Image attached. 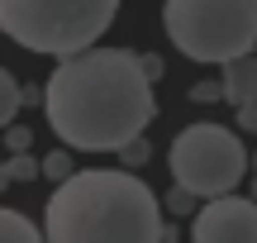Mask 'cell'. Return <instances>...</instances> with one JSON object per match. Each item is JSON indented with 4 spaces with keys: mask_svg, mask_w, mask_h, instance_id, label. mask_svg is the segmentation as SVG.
<instances>
[{
    "mask_svg": "<svg viewBox=\"0 0 257 243\" xmlns=\"http://www.w3.org/2000/svg\"><path fill=\"white\" fill-rule=\"evenodd\" d=\"M43 114L76 153H119L153 124V76L128 48H76L43 86Z\"/></svg>",
    "mask_w": 257,
    "mask_h": 243,
    "instance_id": "1",
    "label": "cell"
},
{
    "mask_svg": "<svg viewBox=\"0 0 257 243\" xmlns=\"http://www.w3.org/2000/svg\"><path fill=\"white\" fill-rule=\"evenodd\" d=\"M53 243H157L162 205L134 172H67L48 200Z\"/></svg>",
    "mask_w": 257,
    "mask_h": 243,
    "instance_id": "2",
    "label": "cell"
},
{
    "mask_svg": "<svg viewBox=\"0 0 257 243\" xmlns=\"http://www.w3.org/2000/svg\"><path fill=\"white\" fill-rule=\"evenodd\" d=\"M119 0H0V29L29 53L67 57L114 24Z\"/></svg>",
    "mask_w": 257,
    "mask_h": 243,
    "instance_id": "3",
    "label": "cell"
},
{
    "mask_svg": "<svg viewBox=\"0 0 257 243\" xmlns=\"http://www.w3.org/2000/svg\"><path fill=\"white\" fill-rule=\"evenodd\" d=\"M162 24L191 62H229L257 48V0H162Z\"/></svg>",
    "mask_w": 257,
    "mask_h": 243,
    "instance_id": "4",
    "label": "cell"
},
{
    "mask_svg": "<svg viewBox=\"0 0 257 243\" xmlns=\"http://www.w3.org/2000/svg\"><path fill=\"white\" fill-rule=\"evenodd\" d=\"M172 181L191 196L210 200V196H224L243 181L248 172V148L233 129L224 124H191L172 139Z\"/></svg>",
    "mask_w": 257,
    "mask_h": 243,
    "instance_id": "5",
    "label": "cell"
},
{
    "mask_svg": "<svg viewBox=\"0 0 257 243\" xmlns=\"http://www.w3.org/2000/svg\"><path fill=\"white\" fill-rule=\"evenodd\" d=\"M195 243H257V200L248 196H210V205H200V215L191 219Z\"/></svg>",
    "mask_w": 257,
    "mask_h": 243,
    "instance_id": "6",
    "label": "cell"
},
{
    "mask_svg": "<svg viewBox=\"0 0 257 243\" xmlns=\"http://www.w3.org/2000/svg\"><path fill=\"white\" fill-rule=\"evenodd\" d=\"M224 67V86L219 91L233 100V110H238V124L243 129H257V57L252 53H238L229 57Z\"/></svg>",
    "mask_w": 257,
    "mask_h": 243,
    "instance_id": "7",
    "label": "cell"
},
{
    "mask_svg": "<svg viewBox=\"0 0 257 243\" xmlns=\"http://www.w3.org/2000/svg\"><path fill=\"white\" fill-rule=\"evenodd\" d=\"M38 238H43L38 224H29L24 215H15V210L0 205V243H38Z\"/></svg>",
    "mask_w": 257,
    "mask_h": 243,
    "instance_id": "8",
    "label": "cell"
},
{
    "mask_svg": "<svg viewBox=\"0 0 257 243\" xmlns=\"http://www.w3.org/2000/svg\"><path fill=\"white\" fill-rule=\"evenodd\" d=\"M19 105H24V91H19V81L0 67V129H5V124H15Z\"/></svg>",
    "mask_w": 257,
    "mask_h": 243,
    "instance_id": "9",
    "label": "cell"
},
{
    "mask_svg": "<svg viewBox=\"0 0 257 243\" xmlns=\"http://www.w3.org/2000/svg\"><path fill=\"white\" fill-rule=\"evenodd\" d=\"M38 172H43V177L57 186V181H62L67 172H72V158H67V153H53V158H43V162H38Z\"/></svg>",
    "mask_w": 257,
    "mask_h": 243,
    "instance_id": "10",
    "label": "cell"
},
{
    "mask_svg": "<svg viewBox=\"0 0 257 243\" xmlns=\"http://www.w3.org/2000/svg\"><path fill=\"white\" fill-rule=\"evenodd\" d=\"M5 167H10V181H34V177H38V162L29 158L24 148H19V158H15V162H5Z\"/></svg>",
    "mask_w": 257,
    "mask_h": 243,
    "instance_id": "11",
    "label": "cell"
},
{
    "mask_svg": "<svg viewBox=\"0 0 257 243\" xmlns=\"http://www.w3.org/2000/svg\"><path fill=\"white\" fill-rule=\"evenodd\" d=\"M191 200H195L191 191H181V186H176V191H172V200H167V205H172V215H186V210H191Z\"/></svg>",
    "mask_w": 257,
    "mask_h": 243,
    "instance_id": "12",
    "label": "cell"
},
{
    "mask_svg": "<svg viewBox=\"0 0 257 243\" xmlns=\"http://www.w3.org/2000/svg\"><path fill=\"white\" fill-rule=\"evenodd\" d=\"M5 143H10V148H29V129H24V124H19V129H10V124H5Z\"/></svg>",
    "mask_w": 257,
    "mask_h": 243,
    "instance_id": "13",
    "label": "cell"
},
{
    "mask_svg": "<svg viewBox=\"0 0 257 243\" xmlns=\"http://www.w3.org/2000/svg\"><path fill=\"white\" fill-rule=\"evenodd\" d=\"M5 186H10V167L0 162V191H5Z\"/></svg>",
    "mask_w": 257,
    "mask_h": 243,
    "instance_id": "14",
    "label": "cell"
},
{
    "mask_svg": "<svg viewBox=\"0 0 257 243\" xmlns=\"http://www.w3.org/2000/svg\"><path fill=\"white\" fill-rule=\"evenodd\" d=\"M252 167H257V162H252Z\"/></svg>",
    "mask_w": 257,
    "mask_h": 243,
    "instance_id": "15",
    "label": "cell"
}]
</instances>
